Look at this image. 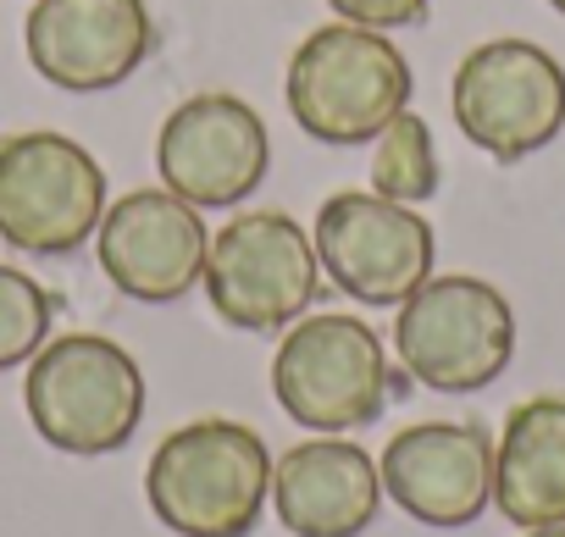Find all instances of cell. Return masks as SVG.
<instances>
[{
  "instance_id": "cell-2",
  "label": "cell",
  "mask_w": 565,
  "mask_h": 537,
  "mask_svg": "<svg viewBox=\"0 0 565 537\" xmlns=\"http://www.w3.org/2000/svg\"><path fill=\"white\" fill-rule=\"evenodd\" d=\"M411 62L405 51L361 23H328L300 40L282 73L289 117L317 144H372L399 111H411Z\"/></svg>"
},
{
  "instance_id": "cell-12",
  "label": "cell",
  "mask_w": 565,
  "mask_h": 537,
  "mask_svg": "<svg viewBox=\"0 0 565 537\" xmlns=\"http://www.w3.org/2000/svg\"><path fill=\"white\" fill-rule=\"evenodd\" d=\"M23 51L45 84L100 95L145 67L156 51V18L145 0H34Z\"/></svg>"
},
{
  "instance_id": "cell-5",
  "label": "cell",
  "mask_w": 565,
  "mask_h": 537,
  "mask_svg": "<svg viewBox=\"0 0 565 537\" xmlns=\"http://www.w3.org/2000/svg\"><path fill=\"white\" fill-rule=\"evenodd\" d=\"M394 355L433 394H477L499 383L515 355V311L471 272H433L399 300Z\"/></svg>"
},
{
  "instance_id": "cell-10",
  "label": "cell",
  "mask_w": 565,
  "mask_h": 537,
  "mask_svg": "<svg viewBox=\"0 0 565 537\" xmlns=\"http://www.w3.org/2000/svg\"><path fill=\"white\" fill-rule=\"evenodd\" d=\"M266 161H271V139H266L260 111L222 89L189 95L183 106L167 111L156 133L161 183L200 211H222L255 194V183L266 178Z\"/></svg>"
},
{
  "instance_id": "cell-19",
  "label": "cell",
  "mask_w": 565,
  "mask_h": 537,
  "mask_svg": "<svg viewBox=\"0 0 565 537\" xmlns=\"http://www.w3.org/2000/svg\"><path fill=\"white\" fill-rule=\"evenodd\" d=\"M526 537H565V526H537V531H526Z\"/></svg>"
},
{
  "instance_id": "cell-18",
  "label": "cell",
  "mask_w": 565,
  "mask_h": 537,
  "mask_svg": "<svg viewBox=\"0 0 565 537\" xmlns=\"http://www.w3.org/2000/svg\"><path fill=\"white\" fill-rule=\"evenodd\" d=\"M339 12V23H361V29H377V34H394V29H411L427 18L433 0H328Z\"/></svg>"
},
{
  "instance_id": "cell-1",
  "label": "cell",
  "mask_w": 565,
  "mask_h": 537,
  "mask_svg": "<svg viewBox=\"0 0 565 537\" xmlns=\"http://www.w3.org/2000/svg\"><path fill=\"white\" fill-rule=\"evenodd\" d=\"M145 498L178 537H249L271 498L266 438L227 416L189 421L156 443Z\"/></svg>"
},
{
  "instance_id": "cell-20",
  "label": "cell",
  "mask_w": 565,
  "mask_h": 537,
  "mask_svg": "<svg viewBox=\"0 0 565 537\" xmlns=\"http://www.w3.org/2000/svg\"><path fill=\"white\" fill-rule=\"evenodd\" d=\"M548 7H554V12H559V18H565V0H548Z\"/></svg>"
},
{
  "instance_id": "cell-13",
  "label": "cell",
  "mask_w": 565,
  "mask_h": 537,
  "mask_svg": "<svg viewBox=\"0 0 565 537\" xmlns=\"http://www.w3.org/2000/svg\"><path fill=\"white\" fill-rule=\"evenodd\" d=\"M383 493L422 526L455 531L493 504V438L477 421H416L388 438Z\"/></svg>"
},
{
  "instance_id": "cell-8",
  "label": "cell",
  "mask_w": 565,
  "mask_h": 537,
  "mask_svg": "<svg viewBox=\"0 0 565 537\" xmlns=\"http://www.w3.org/2000/svg\"><path fill=\"white\" fill-rule=\"evenodd\" d=\"M449 106L482 155L521 161L565 128V67L532 40H482L460 56Z\"/></svg>"
},
{
  "instance_id": "cell-7",
  "label": "cell",
  "mask_w": 565,
  "mask_h": 537,
  "mask_svg": "<svg viewBox=\"0 0 565 537\" xmlns=\"http://www.w3.org/2000/svg\"><path fill=\"white\" fill-rule=\"evenodd\" d=\"M100 161L51 128L0 139V238L23 255H73L106 216Z\"/></svg>"
},
{
  "instance_id": "cell-16",
  "label": "cell",
  "mask_w": 565,
  "mask_h": 537,
  "mask_svg": "<svg viewBox=\"0 0 565 537\" xmlns=\"http://www.w3.org/2000/svg\"><path fill=\"white\" fill-rule=\"evenodd\" d=\"M372 189L399 200V205H422L438 194V144H433V128L427 117L416 111H399L377 139H372Z\"/></svg>"
},
{
  "instance_id": "cell-6",
  "label": "cell",
  "mask_w": 565,
  "mask_h": 537,
  "mask_svg": "<svg viewBox=\"0 0 565 537\" xmlns=\"http://www.w3.org/2000/svg\"><path fill=\"white\" fill-rule=\"evenodd\" d=\"M211 311L238 333L295 327L322 289V260L311 233L289 211H238L211 233L205 255Z\"/></svg>"
},
{
  "instance_id": "cell-14",
  "label": "cell",
  "mask_w": 565,
  "mask_h": 537,
  "mask_svg": "<svg viewBox=\"0 0 565 537\" xmlns=\"http://www.w3.org/2000/svg\"><path fill=\"white\" fill-rule=\"evenodd\" d=\"M271 509L295 537H361L383 509V471L344 432H317L271 460Z\"/></svg>"
},
{
  "instance_id": "cell-3",
  "label": "cell",
  "mask_w": 565,
  "mask_h": 537,
  "mask_svg": "<svg viewBox=\"0 0 565 537\" xmlns=\"http://www.w3.org/2000/svg\"><path fill=\"white\" fill-rule=\"evenodd\" d=\"M23 405L51 449L84 460L117 454L145 421V372L122 344L100 333H67L29 361Z\"/></svg>"
},
{
  "instance_id": "cell-17",
  "label": "cell",
  "mask_w": 565,
  "mask_h": 537,
  "mask_svg": "<svg viewBox=\"0 0 565 537\" xmlns=\"http://www.w3.org/2000/svg\"><path fill=\"white\" fill-rule=\"evenodd\" d=\"M51 316L56 300L45 294V283L0 260V372L29 366L51 344Z\"/></svg>"
},
{
  "instance_id": "cell-15",
  "label": "cell",
  "mask_w": 565,
  "mask_h": 537,
  "mask_svg": "<svg viewBox=\"0 0 565 537\" xmlns=\"http://www.w3.org/2000/svg\"><path fill=\"white\" fill-rule=\"evenodd\" d=\"M493 504L510 526H565V394H537L504 416L493 443Z\"/></svg>"
},
{
  "instance_id": "cell-11",
  "label": "cell",
  "mask_w": 565,
  "mask_h": 537,
  "mask_svg": "<svg viewBox=\"0 0 565 537\" xmlns=\"http://www.w3.org/2000/svg\"><path fill=\"white\" fill-rule=\"evenodd\" d=\"M100 272L139 305H172L205 278L211 227L200 222V205L161 189H134L106 205L95 227Z\"/></svg>"
},
{
  "instance_id": "cell-4",
  "label": "cell",
  "mask_w": 565,
  "mask_h": 537,
  "mask_svg": "<svg viewBox=\"0 0 565 537\" xmlns=\"http://www.w3.org/2000/svg\"><path fill=\"white\" fill-rule=\"evenodd\" d=\"M271 394L306 432H361L394 399V366L372 322L300 316L271 355Z\"/></svg>"
},
{
  "instance_id": "cell-9",
  "label": "cell",
  "mask_w": 565,
  "mask_h": 537,
  "mask_svg": "<svg viewBox=\"0 0 565 537\" xmlns=\"http://www.w3.org/2000/svg\"><path fill=\"white\" fill-rule=\"evenodd\" d=\"M311 244L333 289L361 305H399L411 300L438 260V238L416 205H399L377 189H344L322 200L311 222Z\"/></svg>"
}]
</instances>
